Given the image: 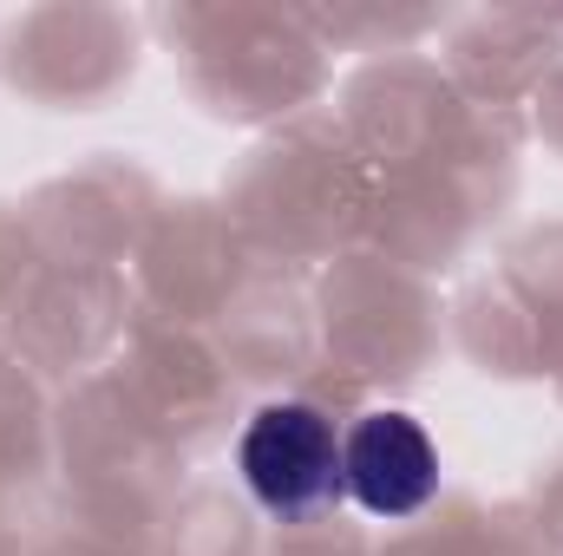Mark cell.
I'll return each instance as SVG.
<instances>
[{
	"label": "cell",
	"instance_id": "obj_1",
	"mask_svg": "<svg viewBox=\"0 0 563 556\" xmlns=\"http://www.w3.org/2000/svg\"><path fill=\"white\" fill-rule=\"evenodd\" d=\"M236 465H243V485L250 498L282 518V524H308L321 511H334L347 498V478H341V432L334 419L308 400H276L243 425V445H236Z\"/></svg>",
	"mask_w": 563,
	"mask_h": 556
},
{
	"label": "cell",
	"instance_id": "obj_2",
	"mask_svg": "<svg viewBox=\"0 0 563 556\" xmlns=\"http://www.w3.org/2000/svg\"><path fill=\"white\" fill-rule=\"evenodd\" d=\"M341 478L347 498L374 518H413L439 491V452L420 419L407 413H367L341 438Z\"/></svg>",
	"mask_w": 563,
	"mask_h": 556
}]
</instances>
